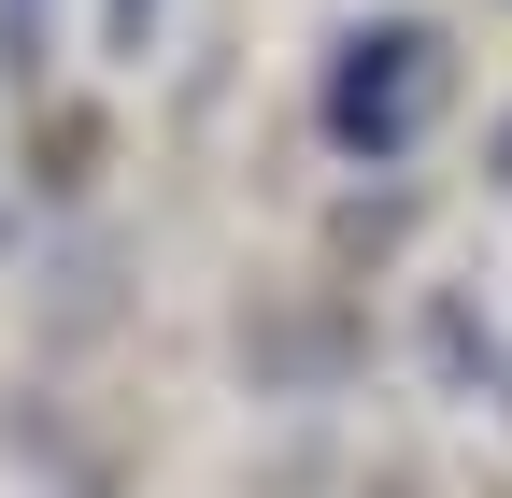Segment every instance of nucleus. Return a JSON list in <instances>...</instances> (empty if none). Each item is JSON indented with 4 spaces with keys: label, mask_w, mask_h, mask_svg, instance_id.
<instances>
[{
    "label": "nucleus",
    "mask_w": 512,
    "mask_h": 498,
    "mask_svg": "<svg viewBox=\"0 0 512 498\" xmlns=\"http://www.w3.org/2000/svg\"><path fill=\"white\" fill-rule=\"evenodd\" d=\"M0 72H15V86L43 72V0H0Z\"/></svg>",
    "instance_id": "f03ea898"
},
{
    "label": "nucleus",
    "mask_w": 512,
    "mask_h": 498,
    "mask_svg": "<svg viewBox=\"0 0 512 498\" xmlns=\"http://www.w3.org/2000/svg\"><path fill=\"white\" fill-rule=\"evenodd\" d=\"M498 185H512V129H498Z\"/></svg>",
    "instance_id": "20e7f679"
},
{
    "label": "nucleus",
    "mask_w": 512,
    "mask_h": 498,
    "mask_svg": "<svg viewBox=\"0 0 512 498\" xmlns=\"http://www.w3.org/2000/svg\"><path fill=\"white\" fill-rule=\"evenodd\" d=\"M143 29H157V0H114V57H143Z\"/></svg>",
    "instance_id": "7ed1b4c3"
},
{
    "label": "nucleus",
    "mask_w": 512,
    "mask_h": 498,
    "mask_svg": "<svg viewBox=\"0 0 512 498\" xmlns=\"http://www.w3.org/2000/svg\"><path fill=\"white\" fill-rule=\"evenodd\" d=\"M427 100H441V29H413V15H384L328 57V143L342 157H413Z\"/></svg>",
    "instance_id": "f257e3e1"
}]
</instances>
